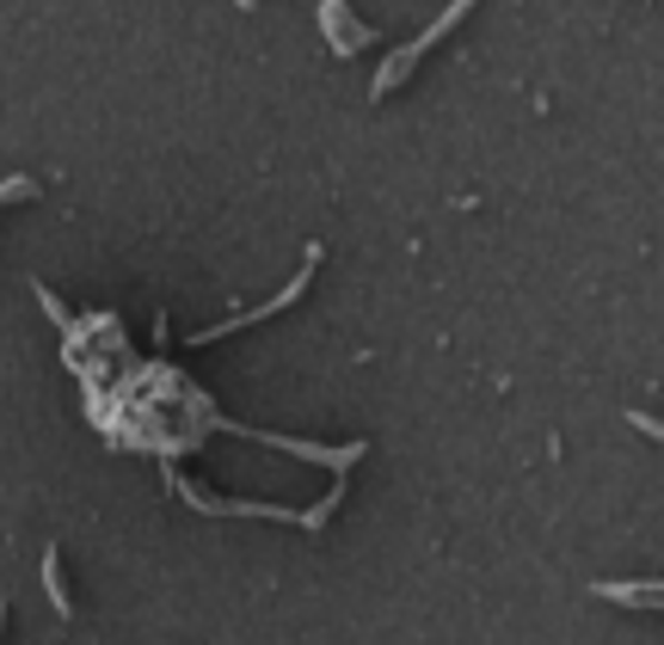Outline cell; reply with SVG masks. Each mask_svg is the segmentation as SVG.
Returning <instances> with one entry per match:
<instances>
[{
  "label": "cell",
  "instance_id": "6da1fadb",
  "mask_svg": "<svg viewBox=\"0 0 664 645\" xmlns=\"http://www.w3.org/2000/svg\"><path fill=\"white\" fill-rule=\"evenodd\" d=\"M467 7H480V0H455V7H443V13H437V26H425V31H419V38H412L406 50L394 56V62H382V74H375L370 99H388L394 87H406V80H412V68L425 62V50H437V38H450V31L467 19Z\"/></svg>",
  "mask_w": 664,
  "mask_h": 645
},
{
  "label": "cell",
  "instance_id": "7a4b0ae2",
  "mask_svg": "<svg viewBox=\"0 0 664 645\" xmlns=\"http://www.w3.org/2000/svg\"><path fill=\"white\" fill-rule=\"evenodd\" d=\"M314 264H320V246H308V264H302V271H295V276H290V283H283V290H278V295H271V302H259V308H253V314H234V320H222V326H210V332H198V339H191V344H210V339H228V332H240V326H259V320L283 314V308H290V302H302V290H308V283H314Z\"/></svg>",
  "mask_w": 664,
  "mask_h": 645
},
{
  "label": "cell",
  "instance_id": "3957f363",
  "mask_svg": "<svg viewBox=\"0 0 664 645\" xmlns=\"http://www.w3.org/2000/svg\"><path fill=\"white\" fill-rule=\"evenodd\" d=\"M320 31H326V43H332V56H339V62L375 43V31L358 26V19L345 13V0H320Z\"/></svg>",
  "mask_w": 664,
  "mask_h": 645
},
{
  "label": "cell",
  "instance_id": "277c9868",
  "mask_svg": "<svg viewBox=\"0 0 664 645\" xmlns=\"http://www.w3.org/2000/svg\"><path fill=\"white\" fill-rule=\"evenodd\" d=\"M591 596H603V603H640V608H658L664 603V584L646 578V584H591Z\"/></svg>",
  "mask_w": 664,
  "mask_h": 645
},
{
  "label": "cell",
  "instance_id": "5b68a950",
  "mask_svg": "<svg viewBox=\"0 0 664 645\" xmlns=\"http://www.w3.org/2000/svg\"><path fill=\"white\" fill-rule=\"evenodd\" d=\"M43 596H50V608L56 615H74V596H68V578H62V553L56 547H43Z\"/></svg>",
  "mask_w": 664,
  "mask_h": 645
},
{
  "label": "cell",
  "instance_id": "8992f818",
  "mask_svg": "<svg viewBox=\"0 0 664 645\" xmlns=\"http://www.w3.org/2000/svg\"><path fill=\"white\" fill-rule=\"evenodd\" d=\"M31 295H38V302H43V314H50V320H56V326H62V332H74V320H68V308H62V302H56V295H50V290H43V283H31Z\"/></svg>",
  "mask_w": 664,
  "mask_h": 645
},
{
  "label": "cell",
  "instance_id": "52a82bcc",
  "mask_svg": "<svg viewBox=\"0 0 664 645\" xmlns=\"http://www.w3.org/2000/svg\"><path fill=\"white\" fill-rule=\"evenodd\" d=\"M13 198H31V179H0V203H13Z\"/></svg>",
  "mask_w": 664,
  "mask_h": 645
},
{
  "label": "cell",
  "instance_id": "ba28073f",
  "mask_svg": "<svg viewBox=\"0 0 664 645\" xmlns=\"http://www.w3.org/2000/svg\"><path fill=\"white\" fill-rule=\"evenodd\" d=\"M627 419H634V431H646V436H664V424L652 419V412H627Z\"/></svg>",
  "mask_w": 664,
  "mask_h": 645
},
{
  "label": "cell",
  "instance_id": "9c48e42d",
  "mask_svg": "<svg viewBox=\"0 0 664 645\" xmlns=\"http://www.w3.org/2000/svg\"><path fill=\"white\" fill-rule=\"evenodd\" d=\"M234 7H240V13H253V7H259V0H234Z\"/></svg>",
  "mask_w": 664,
  "mask_h": 645
}]
</instances>
